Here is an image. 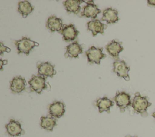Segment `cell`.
I'll use <instances>...</instances> for the list:
<instances>
[{
  "instance_id": "obj_17",
  "label": "cell",
  "mask_w": 155,
  "mask_h": 137,
  "mask_svg": "<svg viewBox=\"0 0 155 137\" xmlns=\"http://www.w3.org/2000/svg\"><path fill=\"white\" fill-rule=\"evenodd\" d=\"M87 25L88 30L92 32L93 36H95L98 33L103 34L104 30L106 28V26L97 19L90 21L87 23Z\"/></svg>"
},
{
  "instance_id": "obj_11",
  "label": "cell",
  "mask_w": 155,
  "mask_h": 137,
  "mask_svg": "<svg viewBox=\"0 0 155 137\" xmlns=\"http://www.w3.org/2000/svg\"><path fill=\"white\" fill-rule=\"evenodd\" d=\"M26 81L21 76H17L13 78L10 81V88L13 93L19 94L25 89Z\"/></svg>"
},
{
  "instance_id": "obj_21",
  "label": "cell",
  "mask_w": 155,
  "mask_h": 137,
  "mask_svg": "<svg viewBox=\"0 0 155 137\" xmlns=\"http://www.w3.org/2000/svg\"><path fill=\"white\" fill-rule=\"evenodd\" d=\"M40 125L41 128L48 131H52L56 125V121L51 116H42L41 118Z\"/></svg>"
},
{
  "instance_id": "obj_8",
  "label": "cell",
  "mask_w": 155,
  "mask_h": 137,
  "mask_svg": "<svg viewBox=\"0 0 155 137\" xmlns=\"http://www.w3.org/2000/svg\"><path fill=\"white\" fill-rule=\"evenodd\" d=\"M5 128L8 135L12 137L19 136L25 133L24 130L22 129L21 123L12 119L5 125Z\"/></svg>"
},
{
  "instance_id": "obj_15",
  "label": "cell",
  "mask_w": 155,
  "mask_h": 137,
  "mask_svg": "<svg viewBox=\"0 0 155 137\" xmlns=\"http://www.w3.org/2000/svg\"><path fill=\"white\" fill-rule=\"evenodd\" d=\"M62 21L55 16H50L46 22V27L51 32L61 31L63 27Z\"/></svg>"
},
{
  "instance_id": "obj_22",
  "label": "cell",
  "mask_w": 155,
  "mask_h": 137,
  "mask_svg": "<svg viewBox=\"0 0 155 137\" xmlns=\"http://www.w3.org/2000/svg\"><path fill=\"white\" fill-rule=\"evenodd\" d=\"M0 51H1V55L2 56V55H3V53H4V52L9 53V52H10L11 49H10L9 48H8V47L4 46V45H3V43H2V42H1V46H0Z\"/></svg>"
},
{
  "instance_id": "obj_10",
  "label": "cell",
  "mask_w": 155,
  "mask_h": 137,
  "mask_svg": "<svg viewBox=\"0 0 155 137\" xmlns=\"http://www.w3.org/2000/svg\"><path fill=\"white\" fill-rule=\"evenodd\" d=\"M83 2H86L87 5L84 6L83 11L81 13V15L86 18L95 19L97 14L101 13V10L97 8V5L93 2V1H83Z\"/></svg>"
},
{
  "instance_id": "obj_23",
  "label": "cell",
  "mask_w": 155,
  "mask_h": 137,
  "mask_svg": "<svg viewBox=\"0 0 155 137\" xmlns=\"http://www.w3.org/2000/svg\"><path fill=\"white\" fill-rule=\"evenodd\" d=\"M1 70L2 71L3 70V66L6 65L7 63V60H2L1 59Z\"/></svg>"
},
{
  "instance_id": "obj_16",
  "label": "cell",
  "mask_w": 155,
  "mask_h": 137,
  "mask_svg": "<svg viewBox=\"0 0 155 137\" xmlns=\"http://www.w3.org/2000/svg\"><path fill=\"white\" fill-rule=\"evenodd\" d=\"M118 11L112 8H108L104 10L102 21H106L108 24H114L119 21Z\"/></svg>"
},
{
  "instance_id": "obj_7",
  "label": "cell",
  "mask_w": 155,
  "mask_h": 137,
  "mask_svg": "<svg viewBox=\"0 0 155 137\" xmlns=\"http://www.w3.org/2000/svg\"><path fill=\"white\" fill-rule=\"evenodd\" d=\"M54 65H53L50 62H38L37 63L38 74V75L42 76L45 78L48 77H53L56 74V71L54 69Z\"/></svg>"
},
{
  "instance_id": "obj_2",
  "label": "cell",
  "mask_w": 155,
  "mask_h": 137,
  "mask_svg": "<svg viewBox=\"0 0 155 137\" xmlns=\"http://www.w3.org/2000/svg\"><path fill=\"white\" fill-rule=\"evenodd\" d=\"M14 42L16 46L18 54L24 53L27 56L30 54L34 47L39 46L38 43L31 40L27 37H22L21 39L15 40Z\"/></svg>"
},
{
  "instance_id": "obj_19",
  "label": "cell",
  "mask_w": 155,
  "mask_h": 137,
  "mask_svg": "<svg viewBox=\"0 0 155 137\" xmlns=\"http://www.w3.org/2000/svg\"><path fill=\"white\" fill-rule=\"evenodd\" d=\"M82 2H83V1L67 0L63 2V5L68 13H73L76 14L80 11V4Z\"/></svg>"
},
{
  "instance_id": "obj_20",
  "label": "cell",
  "mask_w": 155,
  "mask_h": 137,
  "mask_svg": "<svg viewBox=\"0 0 155 137\" xmlns=\"http://www.w3.org/2000/svg\"><path fill=\"white\" fill-rule=\"evenodd\" d=\"M34 10L31 3L28 1H22L18 3V11L22 14L24 18H25Z\"/></svg>"
},
{
  "instance_id": "obj_26",
  "label": "cell",
  "mask_w": 155,
  "mask_h": 137,
  "mask_svg": "<svg viewBox=\"0 0 155 137\" xmlns=\"http://www.w3.org/2000/svg\"><path fill=\"white\" fill-rule=\"evenodd\" d=\"M126 137H136V136H127Z\"/></svg>"
},
{
  "instance_id": "obj_18",
  "label": "cell",
  "mask_w": 155,
  "mask_h": 137,
  "mask_svg": "<svg viewBox=\"0 0 155 137\" xmlns=\"http://www.w3.org/2000/svg\"><path fill=\"white\" fill-rule=\"evenodd\" d=\"M113 101L107 97L100 98L96 101V106L97 107L99 113H102L104 111L110 113V108L113 106Z\"/></svg>"
},
{
  "instance_id": "obj_3",
  "label": "cell",
  "mask_w": 155,
  "mask_h": 137,
  "mask_svg": "<svg viewBox=\"0 0 155 137\" xmlns=\"http://www.w3.org/2000/svg\"><path fill=\"white\" fill-rule=\"evenodd\" d=\"M113 100L121 112H124L125 109L131 106L132 104L130 95L125 92L117 91L115 97L113 98Z\"/></svg>"
},
{
  "instance_id": "obj_1",
  "label": "cell",
  "mask_w": 155,
  "mask_h": 137,
  "mask_svg": "<svg viewBox=\"0 0 155 137\" xmlns=\"http://www.w3.org/2000/svg\"><path fill=\"white\" fill-rule=\"evenodd\" d=\"M151 105L146 97L142 96L139 92L134 94V97L132 101L131 106L137 113H140L143 117L148 116L147 109Z\"/></svg>"
},
{
  "instance_id": "obj_5",
  "label": "cell",
  "mask_w": 155,
  "mask_h": 137,
  "mask_svg": "<svg viewBox=\"0 0 155 137\" xmlns=\"http://www.w3.org/2000/svg\"><path fill=\"white\" fill-rule=\"evenodd\" d=\"M46 78L41 75H33L28 81L31 91H35L38 94H41L44 89L47 88L45 83Z\"/></svg>"
},
{
  "instance_id": "obj_14",
  "label": "cell",
  "mask_w": 155,
  "mask_h": 137,
  "mask_svg": "<svg viewBox=\"0 0 155 137\" xmlns=\"http://www.w3.org/2000/svg\"><path fill=\"white\" fill-rule=\"evenodd\" d=\"M82 52L83 49L82 46L77 41H74L66 46L65 56L66 57L77 58L80 54L82 53Z\"/></svg>"
},
{
  "instance_id": "obj_6",
  "label": "cell",
  "mask_w": 155,
  "mask_h": 137,
  "mask_svg": "<svg viewBox=\"0 0 155 137\" xmlns=\"http://www.w3.org/2000/svg\"><path fill=\"white\" fill-rule=\"evenodd\" d=\"M130 67L128 66L124 60H116L113 62V71L116 73L118 77H122L126 81L130 80L128 72Z\"/></svg>"
},
{
  "instance_id": "obj_25",
  "label": "cell",
  "mask_w": 155,
  "mask_h": 137,
  "mask_svg": "<svg viewBox=\"0 0 155 137\" xmlns=\"http://www.w3.org/2000/svg\"><path fill=\"white\" fill-rule=\"evenodd\" d=\"M152 116H153V117H154V118H155V111L152 113Z\"/></svg>"
},
{
  "instance_id": "obj_24",
  "label": "cell",
  "mask_w": 155,
  "mask_h": 137,
  "mask_svg": "<svg viewBox=\"0 0 155 137\" xmlns=\"http://www.w3.org/2000/svg\"><path fill=\"white\" fill-rule=\"evenodd\" d=\"M147 3L148 5L150 6H153V7H155V0H153V1H147Z\"/></svg>"
},
{
  "instance_id": "obj_9",
  "label": "cell",
  "mask_w": 155,
  "mask_h": 137,
  "mask_svg": "<svg viewBox=\"0 0 155 137\" xmlns=\"http://www.w3.org/2000/svg\"><path fill=\"white\" fill-rule=\"evenodd\" d=\"M61 33L65 41L70 42L74 40L76 38L79 34V31L76 30L74 24H70L69 25H64Z\"/></svg>"
},
{
  "instance_id": "obj_13",
  "label": "cell",
  "mask_w": 155,
  "mask_h": 137,
  "mask_svg": "<svg viewBox=\"0 0 155 137\" xmlns=\"http://www.w3.org/2000/svg\"><path fill=\"white\" fill-rule=\"evenodd\" d=\"M106 50L114 59H118L119 54L120 52L124 50V48L122 46V42L113 40L109 43H108L106 46Z\"/></svg>"
},
{
  "instance_id": "obj_12",
  "label": "cell",
  "mask_w": 155,
  "mask_h": 137,
  "mask_svg": "<svg viewBox=\"0 0 155 137\" xmlns=\"http://www.w3.org/2000/svg\"><path fill=\"white\" fill-rule=\"evenodd\" d=\"M49 113L50 116L55 118L62 116L65 112V105L61 101H54L49 106Z\"/></svg>"
},
{
  "instance_id": "obj_4",
  "label": "cell",
  "mask_w": 155,
  "mask_h": 137,
  "mask_svg": "<svg viewBox=\"0 0 155 137\" xmlns=\"http://www.w3.org/2000/svg\"><path fill=\"white\" fill-rule=\"evenodd\" d=\"M102 50L103 48H97L94 46H91L85 53L88 63L99 65L101 59L106 56L103 53Z\"/></svg>"
}]
</instances>
